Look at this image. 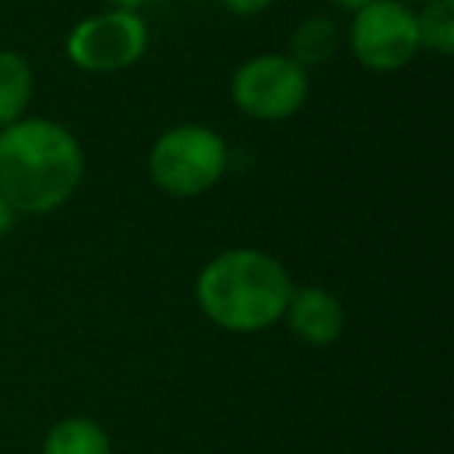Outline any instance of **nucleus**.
<instances>
[{
    "mask_svg": "<svg viewBox=\"0 0 454 454\" xmlns=\"http://www.w3.org/2000/svg\"><path fill=\"white\" fill-rule=\"evenodd\" d=\"M336 10H342V13H348V16H355V13H361L364 7H371V4H377V0H330Z\"/></svg>",
    "mask_w": 454,
    "mask_h": 454,
    "instance_id": "14",
    "label": "nucleus"
},
{
    "mask_svg": "<svg viewBox=\"0 0 454 454\" xmlns=\"http://www.w3.org/2000/svg\"><path fill=\"white\" fill-rule=\"evenodd\" d=\"M218 4L234 16H259L265 10H271L278 0H218Z\"/></svg>",
    "mask_w": 454,
    "mask_h": 454,
    "instance_id": "12",
    "label": "nucleus"
},
{
    "mask_svg": "<svg viewBox=\"0 0 454 454\" xmlns=\"http://www.w3.org/2000/svg\"><path fill=\"white\" fill-rule=\"evenodd\" d=\"M417 38L420 51L435 57H451L454 53V0H429L414 10Z\"/></svg>",
    "mask_w": 454,
    "mask_h": 454,
    "instance_id": "11",
    "label": "nucleus"
},
{
    "mask_svg": "<svg viewBox=\"0 0 454 454\" xmlns=\"http://www.w3.org/2000/svg\"><path fill=\"white\" fill-rule=\"evenodd\" d=\"M150 47V26L140 13L100 10L75 22L66 38V57L88 75H115L144 59Z\"/></svg>",
    "mask_w": 454,
    "mask_h": 454,
    "instance_id": "5",
    "label": "nucleus"
},
{
    "mask_svg": "<svg viewBox=\"0 0 454 454\" xmlns=\"http://www.w3.org/2000/svg\"><path fill=\"white\" fill-rule=\"evenodd\" d=\"M340 44L342 32L330 16H309V20L296 22V28L290 32V57L309 72L333 59Z\"/></svg>",
    "mask_w": 454,
    "mask_h": 454,
    "instance_id": "10",
    "label": "nucleus"
},
{
    "mask_svg": "<svg viewBox=\"0 0 454 454\" xmlns=\"http://www.w3.org/2000/svg\"><path fill=\"white\" fill-rule=\"evenodd\" d=\"M231 168V146L215 128L200 121L171 125L153 140L146 171L156 190L171 200H196L218 187Z\"/></svg>",
    "mask_w": 454,
    "mask_h": 454,
    "instance_id": "3",
    "label": "nucleus"
},
{
    "mask_svg": "<svg viewBox=\"0 0 454 454\" xmlns=\"http://www.w3.org/2000/svg\"><path fill=\"white\" fill-rule=\"evenodd\" d=\"M398 4H404V7H423V4H429V0H398Z\"/></svg>",
    "mask_w": 454,
    "mask_h": 454,
    "instance_id": "16",
    "label": "nucleus"
},
{
    "mask_svg": "<svg viewBox=\"0 0 454 454\" xmlns=\"http://www.w3.org/2000/svg\"><path fill=\"white\" fill-rule=\"evenodd\" d=\"M293 286L296 284L278 255L255 247H231L200 268L193 299L208 324L249 336L284 321Z\"/></svg>",
    "mask_w": 454,
    "mask_h": 454,
    "instance_id": "2",
    "label": "nucleus"
},
{
    "mask_svg": "<svg viewBox=\"0 0 454 454\" xmlns=\"http://www.w3.org/2000/svg\"><path fill=\"white\" fill-rule=\"evenodd\" d=\"M84 181V146L63 121L26 115L0 128V193L16 215H51Z\"/></svg>",
    "mask_w": 454,
    "mask_h": 454,
    "instance_id": "1",
    "label": "nucleus"
},
{
    "mask_svg": "<svg viewBox=\"0 0 454 454\" xmlns=\"http://www.w3.org/2000/svg\"><path fill=\"white\" fill-rule=\"evenodd\" d=\"M311 75L290 53L268 51L249 57L231 75V100L247 119L278 125L309 103Z\"/></svg>",
    "mask_w": 454,
    "mask_h": 454,
    "instance_id": "4",
    "label": "nucleus"
},
{
    "mask_svg": "<svg viewBox=\"0 0 454 454\" xmlns=\"http://www.w3.org/2000/svg\"><path fill=\"white\" fill-rule=\"evenodd\" d=\"M16 218H20V215H16V208L4 200V193H0V240H4L7 234H13Z\"/></svg>",
    "mask_w": 454,
    "mask_h": 454,
    "instance_id": "13",
    "label": "nucleus"
},
{
    "mask_svg": "<svg viewBox=\"0 0 454 454\" xmlns=\"http://www.w3.org/2000/svg\"><path fill=\"white\" fill-rule=\"evenodd\" d=\"M346 41L361 69L377 75L402 72L420 53L414 7H404L398 0H377L352 16Z\"/></svg>",
    "mask_w": 454,
    "mask_h": 454,
    "instance_id": "6",
    "label": "nucleus"
},
{
    "mask_svg": "<svg viewBox=\"0 0 454 454\" xmlns=\"http://www.w3.org/2000/svg\"><path fill=\"white\" fill-rule=\"evenodd\" d=\"M346 321H348L346 305L327 286H317V284L293 286L290 302H286L284 311V324L290 327V333L299 342H305L311 348L333 346L346 333Z\"/></svg>",
    "mask_w": 454,
    "mask_h": 454,
    "instance_id": "7",
    "label": "nucleus"
},
{
    "mask_svg": "<svg viewBox=\"0 0 454 454\" xmlns=\"http://www.w3.org/2000/svg\"><path fill=\"white\" fill-rule=\"evenodd\" d=\"M113 10H128V13H140L146 7V0H109Z\"/></svg>",
    "mask_w": 454,
    "mask_h": 454,
    "instance_id": "15",
    "label": "nucleus"
},
{
    "mask_svg": "<svg viewBox=\"0 0 454 454\" xmlns=\"http://www.w3.org/2000/svg\"><path fill=\"white\" fill-rule=\"evenodd\" d=\"M35 97L32 63L20 51H0V128L26 119Z\"/></svg>",
    "mask_w": 454,
    "mask_h": 454,
    "instance_id": "8",
    "label": "nucleus"
},
{
    "mask_svg": "<svg viewBox=\"0 0 454 454\" xmlns=\"http://www.w3.org/2000/svg\"><path fill=\"white\" fill-rule=\"evenodd\" d=\"M41 454H113V439L90 417H63L44 433Z\"/></svg>",
    "mask_w": 454,
    "mask_h": 454,
    "instance_id": "9",
    "label": "nucleus"
}]
</instances>
